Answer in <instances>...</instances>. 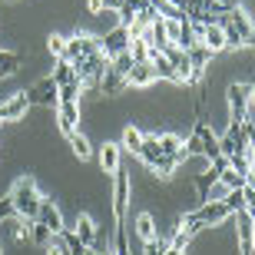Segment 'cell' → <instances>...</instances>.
I'll use <instances>...</instances> for the list:
<instances>
[{"instance_id": "6da1fadb", "label": "cell", "mask_w": 255, "mask_h": 255, "mask_svg": "<svg viewBox=\"0 0 255 255\" xmlns=\"http://www.w3.org/2000/svg\"><path fill=\"white\" fill-rule=\"evenodd\" d=\"M10 202H13V212L27 222H37V212H40V202H43V192L37 189V179L33 176H20L10 189Z\"/></svg>"}, {"instance_id": "7a4b0ae2", "label": "cell", "mask_w": 255, "mask_h": 255, "mask_svg": "<svg viewBox=\"0 0 255 255\" xmlns=\"http://www.w3.org/2000/svg\"><path fill=\"white\" fill-rule=\"evenodd\" d=\"M73 70L86 86H96V90H100V80H103L106 70H110V60H106L103 53H90V57L73 60Z\"/></svg>"}, {"instance_id": "3957f363", "label": "cell", "mask_w": 255, "mask_h": 255, "mask_svg": "<svg viewBox=\"0 0 255 255\" xmlns=\"http://www.w3.org/2000/svg\"><path fill=\"white\" fill-rule=\"evenodd\" d=\"M219 27L232 30V33L242 40V47H255V27H252V20H249V13H246L242 7L222 13V23H219Z\"/></svg>"}, {"instance_id": "277c9868", "label": "cell", "mask_w": 255, "mask_h": 255, "mask_svg": "<svg viewBox=\"0 0 255 255\" xmlns=\"http://www.w3.org/2000/svg\"><path fill=\"white\" fill-rule=\"evenodd\" d=\"M23 96H27L30 106H57L60 103V86L53 83V76H43L30 90H23Z\"/></svg>"}, {"instance_id": "5b68a950", "label": "cell", "mask_w": 255, "mask_h": 255, "mask_svg": "<svg viewBox=\"0 0 255 255\" xmlns=\"http://www.w3.org/2000/svg\"><path fill=\"white\" fill-rule=\"evenodd\" d=\"M226 100H229V123H232V126H242L246 110H249V86L246 83H229Z\"/></svg>"}, {"instance_id": "8992f818", "label": "cell", "mask_w": 255, "mask_h": 255, "mask_svg": "<svg viewBox=\"0 0 255 255\" xmlns=\"http://www.w3.org/2000/svg\"><path fill=\"white\" fill-rule=\"evenodd\" d=\"M100 50H103L106 60H113V57H120V53H126V50H129V30L120 27V23H116L113 30H106L103 37H100Z\"/></svg>"}, {"instance_id": "52a82bcc", "label": "cell", "mask_w": 255, "mask_h": 255, "mask_svg": "<svg viewBox=\"0 0 255 255\" xmlns=\"http://www.w3.org/2000/svg\"><path fill=\"white\" fill-rule=\"evenodd\" d=\"M129 192H132V182L123 169L113 176V212H116V222H126V206H129Z\"/></svg>"}, {"instance_id": "ba28073f", "label": "cell", "mask_w": 255, "mask_h": 255, "mask_svg": "<svg viewBox=\"0 0 255 255\" xmlns=\"http://www.w3.org/2000/svg\"><path fill=\"white\" fill-rule=\"evenodd\" d=\"M90 53H103L100 50V37H90V33H76V37L66 40V57L63 60H80V57H90Z\"/></svg>"}, {"instance_id": "9c48e42d", "label": "cell", "mask_w": 255, "mask_h": 255, "mask_svg": "<svg viewBox=\"0 0 255 255\" xmlns=\"http://www.w3.org/2000/svg\"><path fill=\"white\" fill-rule=\"evenodd\" d=\"M255 222L249 219V212L242 209V212H236V236H239V255H255Z\"/></svg>"}, {"instance_id": "30bf717a", "label": "cell", "mask_w": 255, "mask_h": 255, "mask_svg": "<svg viewBox=\"0 0 255 255\" xmlns=\"http://www.w3.org/2000/svg\"><path fill=\"white\" fill-rule=\"evenodd\" d=\"M27 110H30V103H27L23 93L7 96V100L0 103V123H20V120L27 116Z\"/></svg>"}, {"instance_id": "8fae6325", "label": "cell", "mask_w": 255, "mask_h": 255, "mask_svg": "<svg viewBox=\"0 0 255 255\" xmlns=\"http://www.w3.org/2000/svg\"><path fill=\"white\" fill-rule=\"evenodd\" d=\"M37 222H43V226L53 232V236H60L63 232V216H60V209H57V202L53 199H47L43 196V202H40V212H37Z\"/></svg>"}, {"instance_id": "7c38bea8", "label": "cell", "mask_w": 255, "mask_h": 255, "mask_svg": "<svg viewBox=\"0 0 255 255\" xmlns=\"http://www.w3.org/2000/svg\"><path fill=\"white\" fill-rule=\"evenodd\" d=\"M57 129L63 136L80 129V103H57Z\"/></svg>"}, {"instance_id": "4fadbf2b", "label": "cell", "mask_w": 255, "mask_h": 255, "mask_svg": "<svg viewBox=\"0 0 255 255\" xmlns=\"http://www.w3.org/2000/svg\"><path fill=\"white\" fill-rule=\"evenodd\" d=\"M199 43L216 57V53H222L226 50V30L219 27V23H212V27H202V33H199Z\"/></svg>"}, {"instance_id": "5bb4252c", "label": "cell", "mask_w": 255, "mask_h": 255, "mask_svg": "<svg viewBox=\"0 0 255 255\" xmlns=\"http://www.w3.org/2000/svg\"><path fill=\"white\" fill-rule=\"evenodd\" d=\"M219 182V169H202V172H196V179H192V186H196V196H199V206H206L209 202V192H212V186Z\"/></svg>"}, {"instance_id": "9a60e30c", "label": "cell", "mask_w": 255, "mask_h": 255, "mask_svg": "<svg viewBox=\"0 0 255 255\" xmlns=\"http://www.w3.org/2000/svg\"><path fill=\"white\" fill-rule=\"evenodd\" d=\"M149 63H152V70H156V80H169V83L182 86L179 73H176V66L169 63V57H162L159 50H152V57H149Z\"/></svg>"}, {"instance_id": "2e32d148", "label": "cell", "mask_w": 255, "mask_h": 255, "mask_svg": "<svg viewBox=\"0 0 255 255\" xmlns=\"http://www.w3.org/2000/svg\"><path fill=\"white\" fill-rule=\"evenodd\" d=\"M120 149H123V146H116V142H103V146H100V166H103L106 176H116V172L123 169V166H120Z\"/></svg>"}, {"instance_id": "e0dca14e", "label": "cell", "mask_w": 255, "mask_h": 255, "mask_svg": "<svg viewBox=\"0 0 255 255\" xmlns=\"http://www.w3.org/2000/svg\"><path fill=\"white\" fill-rule=\"evenodd\" d=\"M73 232L80 236V242H83L86 249H96V222L86 212H80L76 216V226H73Z\"/></svg>"}, {"instance_id": "ac0fdd59", "label": "cell", "mask_w": 255, "mask_h": 255, "mask_svg": "<svg viewBox=\"0 0 255 255\" xmlns=\"http://www.w3.org/2000/svg\"><path fill=\"white\" fill-rule=\"evenodd\" d=\"M156 80L152 63H132V70L126 73V86H149Z\"/></svg>"}, {"instance_id": "d6986e66", "label": "cell", "mask_w": 255, "mask_h": 255, "mask_svg": "<svg viewBox=\"0 0 255 255\" xmlns=\"http://www.w3.org/2000/svg\"><path fill=\"white\" fill-rule=\"evenodd\" d=\"M126 90V76L116 73V70H106V76L100 80V93L103 96H120Z\"/></svg>"}, {"instance_id": "ffe728a7", "label": "cell", "mask_w": 255, "mask_h": 255, "mask_svg": "<svg viewBox=\"0 0 255 255\" xmlns=\"http://www.w3.org/2000/svg\"><path fill=\"white\" fill-rule=\"evenodd\" d=\"M132 232H136L142 242L159 239V229H156V219H152V212H139V216H136V229H132Z\"/></svg>"}, {"instance_id": "44dd1931", "label": "cell", "mask_w": 255, "mask_h": 255, "mask_svg": "<svg viewBox=\"0 0 255 255\" xmlns=\"http://www.w3.org/2000/svg\"><path fill=\"white\" fill-rule=\"evenodd\" d=\"M159 149H162V156H176V159H186V152H182V139L176 136V132H162L159 136Z\"/></svg>"}, {"instance_id": "7402d4cb", "label": "cell", "mask_w": 255, "mask_h": 255, "mask_svg": "<svg viewBox=\"0 0 255 255\" xmlns=\"http://www.w3.org/2000/svg\"><path fill=\"white\" fill-rule=\"evenodd\" d=\"M66 139H70V149H73L76 159H90V156H93V146H90V139H86L80 129H73Z\"/></svg>"}, {"instance_id": "603a6c76", "label": "cell", "mask_w": 255, "mask_h": 255, "mask_svg": "<svg viewBox=\"0 0 255 255\" xmlns=\"http://www.w3.org/2000/svg\"><path fill=\"white\" fill-rule=\"evenodd\" d=\"M20 63H23V57H20V53H13V50H0V80L13 76L20 70Z\"/></svg>"}, {"instance_id": "cb8c5ba5", "label": "cell", "mask_w": 255, "mask_h": 255, "mask_svg": "<svg viewBox=\"0 0 255 255\" xmlns=\"http://www.w3.org/2000/svg\"><path fill=\"white\" fill-rule=\"evenodd\" d=\"M142 136H146V132L139 129V126H126L123 129V149L126 152H132V156H139V149H142Z\"/></svg>"}, {"instance_id": "d4e9b609", "label": "cell", "mask_w": 255, "mask_h": 255, "mask_svg": "<svg viewBox=\"0 0 255 255\" xmlns=\"http://www.w3.org/2000/svg\"><path fill=\"white\" fill-rule=\"evenodd\" d=\"M53 83L57 86H66V83H73L76 80V70H73V63H70V60H57V66H53Z\"/></svg>"}, {"instance_id": "484cf974", "label": "cell", "mask_w": 255, "mask_h": 255, "mask_svg": "<svg viewBox=\"0 0 255 255\" xmlns=\"http://www.w3.org/2000/svg\"><path fill=\"white\" fill-rule=\"evenodd\" d=\"M60 239H63V246H66V255H90V249L80 242V236H76L73 229H63Z\"/></svg>"}, {"instance_id": "4316f807", "label": "cell", "mask_w": 255, "mask_h": 255, "mask_svg": "<svg viewBox=\"0 0 255 255\" xmlns=\"http://www.w3.org/2000/svg\"><path fill=\"white\" fill-rule=\"evenodd\" d=\"M83 90H86V83L76 76L73 83H66V86H60V103H80V96H83Z\"/></svg>"}, {"instance_id": "83f0119b", "label": "cell", "mask_w": 255, "mask_h": 255, "mask_svg": "<svg viewBox=\"0 0 255 255\" xmlns=\"http://www.w3.org/2000/svg\"><path fill=\"white\" fill-rule=\"evenodd\" d=\"M30 242L40 246V249H47L50 242H53V232H50L43 222H30Z\"/></svg>"}, {"instance_id": "f1b7e54d", "label": "cell", "mask_w": 255, "mask_h": 255, "mask_svg": "<svg viewBox=\"0 0 255 255\" xmlns=\"http://www.w3.org/2000/svg\"><path fill=\"white\" fill-rule=\"evenodd\" d=\"M129 57H132V63H149V57H152V47L146 43V40H129Z\"/></svg>"}, {"instance_id": "f546056e", "label": "cell", "mask_w": 255, "mask_h": 255, "mask_svg": "<svg viewBox=\"0 0 255 255\" xmlns=\"http://www.w3.org/2000/svg\"><path fill=\"white\" fill-rule=\"evenodd\" d=\"M219 182H222L226 189H246V176H239V172L232 169V166L219 172Z\"/></svg>"}, {"instance_id": "4dcf8cb0", "label": "cell", "mask_w": 255, "mask_h": 255, "mask_svg": "<svg viewBox=\"0 0 255 255\" xmlns=\"http://www.w3.org/2000/svg\"><path fill=\"white\" fill-rule=\"evenodd\" d=\"M229 166H232L239 176H246V179H249V172H252V159H249V152H236V156H229Z\"/></svg>"}, {"instance_id": "1f68e13d", "label": "cell", "mask_w": 255, "mask_h": 255, "mask_svg": "<svg viewBox=\"0 0 255 255\" xmlns=\"http://www.w3.org/2000/svg\"><path fill=\"white\" fill-rule=\"evenodd\" d=\"M222 202H226V206H229V212L236 216V212H242V209H246V192H242V189H229Z\"/></svg>"}, {"instance_id": "d6a6232c", "label": "cell", "mask_w": 255, "mask_h": 255, "mask_svg": "<svg viewBox=\"0 0 255 255\" xmlns=\"http://www.w3.org/2000/svg\"><path fill=\"white\" fill-rule=\"evenodd\" d=\"M189 242H192V232H189V229H186V226L179 222V229L172 232V242H169V249H179V252H186V249H189Z\"/></svg>"}, {"instance_id": "836d02e7", "label": "cell", "mask_w": 255, "mask_h": 255, "mask_svg": "<svg viewBox=\"0 0 255 255\" xmlns=\"http://www.w3.org/2000/svg\"><path fill=\"white\" fill-rule=\"evenodd\" d=\"M47 50H50L57 60H63V57H66V37H60V33H50V37H47Z\"/></svg>"}, {"instance_id": "e575fe53", "label": "cell", "mask_w": 255, "mask_h": 255, "mask_svg": "<svg viewBox=\"0 0 255 255\" xmlns=\"http://www.w3.org/2000/svg\"><path fill=\"white\" fill-rule=\"evenodd\" d=\"M182 152L186 156H202V136H199V129H192V136L182 142Z\"/></svg>"}, {"instance_id": "d590c367", "label": "cell", "mask_w": 255, "mask_h": 255, "mask_svg": "<svg viewBox=\"0 0 255 255\" xmlns=\"http://www.w3.org/2000/svg\"><path fill=\"white\" fill-rule=\"evenodd\" d=\"M110 70H116V73H129L132 70V57H129V50H126V53H120V57H113L110 60Z\"/></svg>"}, {"instance_id": "8d00e7d4", "label": "cell", "mask_w": 255, "mask_h": 255, "mask_svg": "<svg viewBox=\"0 0 255 255\" xmlns=\"http://www.w3.org/2000/svg\"><path fill=\"white\" fill-rule=\"evenodd\" d=\"M169 242H162V239H149V242H142V255H166Z\"/></svg>"}, {"instance_id": "74e56055", "label": "cell", "mask_w": 255, "mask_h": 255, "mask_svg": "<svg viewBox=\"0 0 255 255\" xmlns=\"http://www.w3.org/2000/svg\"><path fill=\"white\" fill-rule=\"evenodd\" d=\"M13 216H17V212H13V202H10V199H0V226L10 222Z\"/></svg>"}, {"instance_id": "f35d334b", "label": "cell", "mask_w": 255, "mask_h": 255, "mask_svg": "<svg viewBox=\"0 0 255 255\" xmlns=\"http://www.w3.org/2000/svg\"><path fill=\"white\" fill-rule=\"evenodd\" d=\"M47 255H66V246H63V239L53 236V242L47 246Z\"/></svg>"}, {"instance_id": "ab89813d", "label": "cell", "mask_w": 255, "mask_h": 255, "mask_svg": "<svg viewBox=\"0 0 255 255\" xmlns=\"http://www.w3.org/2000/svg\"><path fill=\"white\" fill-rule=\"evenodd\" d=\"M100 7L103 10H120V0H100Z\"/></svg>"}, {"instance_id": "60d3db41", "label": "cell", "mask_w": 255, "mask_h": 255, "mask_svg": "<svg viewBox=\"0 0 255 255\" xmlns=\"http://www.w3.org/2000/svg\"><path fill=\"white\" fill-rule=\"evenodd\" d=\"M249 106L255 110V83H249Z\"/></svg>"}, {"instance_id": "b9f144b4", "label": "cell", "mask_w": 255, "mask_h": 255, "mask_svg": "<svg viewBox=\"0 0 255 255\" xmlns=\"http://www.w3.org/2000/svg\"><path fill=\"white\" fill-rule=\"evenodd\" d=\"M90 10H93V13H100V10H103V7H100V0H90Z\"/></svg>"}, {"instance_id": "7bdbcfd3", "label": "cell", "mask_w": 255, "mask_h": 255, "mask_svg": "<svg viewBox=\"0 0 255 255\" xmlns=\"http://www.w3.org/2000/svg\"><path fill=\"white\" fill-rule=\"evenodd\" d=\"M166 255H186V252H179V249H166Z\"/></svg>"}, {"instance_id": "ee69618b", "label": "cell", "mask_w": 255, "mask_h": 255, "mask_svg": "<svg viewBox=\"0 0 255 255\" xmlns=\"http://www.w3.org/2000/svg\"><path fill=\"white\" fill-rule=\"evenodd\" d=\"M90 255H106V252H103V249H90Z\"/></svg>"}]
</instances>
